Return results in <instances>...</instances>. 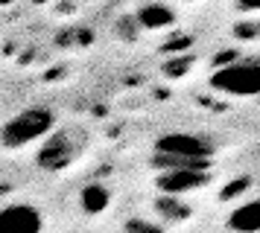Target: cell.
I'll use <instances>...</instances> for the list:
<instances>
[{
    "mask_svg": "<svg viewBox=\"0 0 260 233\" xmlns=\"http://www.w3.org/2000/svg\"><path fill=\"white\" fill-rule=\"evenodd\" d=\"M44 219H41V210L32 204H6L0 213V233H41Z\"/></svg>",
    "mask_w": 260,
    "mask_h": 233,
    "instance_id": "cell-5",
    "label": "cell"
},
{
    "mask_svg": "<svg viewBox=\"0 0 260 233\" xmlns=\"http://www.w3.org/2000/svg\"><path fill=\"white\" fill-rule=\"evenodd\" d=\"M135 18H138V26H143V29H167L176 23V12L164 3H143Z\"/></svg>",
    "mask_w": 260,
    "mask_h": 233,
    "instance_id": "cell-8",
    "label": "cell"
},
{
    "mask_svg": "<svg viewBox=\"0 0 260 233\" xmlns=\"http://www.w3.org/2000/svg\"><path fill=\"white\" fill-rule=\"evenodd\" d=\"M79 204H82L85 213L96 216V213H103V210L111 204V192H108V186H103V184H88L82 189V196H79Z\"/></svg>",
    "mask_w": 260,
    "mask_h": 233,
    "instance_id": "cell-9",
    "label": "cell"
},
{
    "mask_svg": "<svg viewBox=\"0 0 260 233\" xmlns=\"http://www.w3.org/2000/svg\"><path fill=\"white\" fill-rule=\"evenodd\" d=\"M205 184H208V175L199 172V169H167V172L158 175V189L173 198L193 192V189H199Z\"/></svg>",
    "mask_w": 260,
    "mask_h": 233,
    "instance_id": "cell-6",
    "label": "cell"
},
{
    "mask_svg": "<svg viewBox=\"0 0 260 233\" xmlns=\"http://www.w3.org/2000/svg\"><path fill=\"white\" fill-rule=\"evenodd\" d=\"M211 88L225 96H260V58H234L216 67Z\"/></svg>",
    "mask_w": 260,
    "mask_h": 233,
    "instance_id": "cell-2",
    "label": "cell"
},
{
    "mask_svg": "<svg viewBox=\"0 0 260 233\" xmlns=\"http://www.w3.org/2000/svg\"><path fill=\"white\" fill-rule=\"evenodd\" d=\"M82 151V140H73L71 131H56V134H50L44 143H41V149H38V166L41 169H47V172H59L64 166H71L76 161V154Z\"/></svg>",
    "mask_w": 260,
    "mask_h": 233,
    "instance_id": "cell-4",
    "label": "cell"
},
{
    "mask_svg": "<svg viewBox=\"0 0 260 233\" xmlns=\"http://www.w3.org/2000/svg\"><path fill=\"white\" fill-rule=\"evenodd\" d=\"M216 146L202 134H190V131H170L155 140V166L167 172V169H199L208 172L211 169V158Z\"/></svg>",
    "mask_w": 260,
    "mask_h": 233,
    "instance_id": "cell-1",
    "label": "cell"
},
{
    "mask_svg": "<svg viewBox=\"0 0 260 233\" xmlns=\"http://www.w3.org/2000/svg\"><path fill=\"white\" fill-rule=\"evenodd\" d=\"M53 126H56V114L50 108H26L3 126V146L6 149H21L26 143L44 140L50 137Z\"/></svg>",
    "mask_w": 260,
    "mask_h": 233,
    "instance_id": "cell-3",
    "label": "cell"
},
{
    "mask_svg": "<svg viewBox=\"0 0 260 233\" xmlns=\"http://www.w3.org/2000/svg\"><path fill=\"white\" fill-rule=\"evenodd\" d=\"M225 224L234 233H260V198H248L243 204H237L228 213Z\"/></svg>",
    "mask_w": 260,
    "mask_h": 233,
    "instance_id": "cell-7",
    "label": "cell"
},
{
    "mask_svg": "<svg viewBox=\"0 0 260 233\" xmlns=\"http://www.w3.org/2000/svg\"><path fill=\"white\" fill-rule=\"evenodd\" d=\"M126 230H129V233H158V227H155L152 221H141V219H132L129 224H126Z\"/></svg>",
    "mask_w": 260,
    "mask_h": 233,
    "instance_id": "cell-11",
    "label": "cell"
},
{
    "mask_svg": "<svg viewBox=\"0 0 260 233\" xmlns=\"http://www.w3.org/2000/svg\"><path fill=\"white\" fill-rule=\"evenodd\" d=\"M187 64H190V58L187 61H173V64H167V76H184Z\"/></svg>",
    "mask_w": 260,
    "mask_h": 233,
    "instance_id": "cell-12",
    "label": "cell"
},
{
    "mask_svg": "<svg viewBox=\"0 0 260 233\" xmlns=\"http://www.w3.org/2000/svg\"><path fill=\"white\" fill-rule=\"evenodd\" d=\"M155 207L167 210V213H164L167 219H184V216H187V207H184V204H178V201H173V196L158 198V201H155Z\"/></svg>",
    "mask_w": 260,
    "mask_h": 233,
    "instance_id": "cell-10",
    "label": "cell"
},
{
    "mask_svg": "<svg viewBox=\"0 0 260 233\" xmlns=\"http://www.w3.org/2000/svg\"><path fill=\"white\" fill-rule=\"evenodd\" d=\"M237 6L246 12H260V0H237Z\"/></svg>",
    "mask_w": 260,
    "mask_h": 233,
    "instance_id": "cell-13",
    "label": "cell"
},
{
    "mask_svg": "<svg viewBox=\"0 0 260 233\" xmlns=\"http://www.w3.org/2000/svg\"><path fill=\"white\" fill-rule=\"evenodd\" d=\"M181 3H196V0H181Z\"/></svg>",
    "mask_w": 260,
    "mask_h": 233,
    "instance_id": "cell-14",
    "label": "cell"
}]
</instances>
